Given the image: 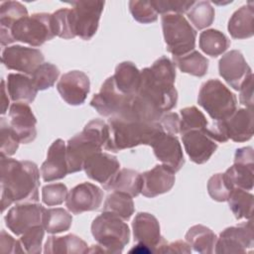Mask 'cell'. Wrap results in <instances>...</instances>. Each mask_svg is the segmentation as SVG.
Segmentation results:
<instances>
[{
    "instance_id": "cell-25",
    "label": "cell",
    "mask_w": 254,
    "mask_h": 254,
    "mask_svg": "<svg viewBox=\"0 0 254 254\" xmlns=\"http://www.w3.org/2000/svg\"><path fill=\"white\" fill-rule=\"evenodd\" d=\"M132 229L134 240L149 247L153 252L163 240L160 223L151 213L138 212L133 219Z\"/></svg>"
},
{
    "instance_id": "cell-41",
    "label": "cell",
    "mask_w": 254,
    "mask_h": 254,
    "mask_svg": "<svg viewBox=\"0 0 254 254\" xmlns=\"http://www.w3.org/2000/svg\"><path fill=\"white\" fill-rule=\"evenodd\" d=\"M60 75L58 66L51 63H43L32 74V80L38 90H45L52 87Z\"/></svg>"
},
{
    "instance_id": "cell-17",
    "label": "cell",
    "mask_w": 254,
    "mask_h": 254,
    "mask_svg": "<svg viewBox=\"0 0 254 254\" xmlns=\"http://www.w3.org/2000/svg\"><path fill=\"white\" fill-rule=\"evenodd\" d=\"M220 76L235 90H239L243 81L252 74V69L241 52L232 50L224 54L218 62Z\"/></svg>"
},
{
    "instance_id": "cell-22",
    "label": "cell",
    "mask_w": 254,
    "mask_h": 254,
    "mask_svg": "<svg viewBox=\"0 0 254 254\" xmlns=\"http://www.w3.org/2000/svg\"><path fill=\"white\" fill-rule=\"evenodd\" d=\"M175 172L165 165H156L142 175L141 193L146 197H155L168 192L174 187Z\"/></svg>"
},
{
    "instance_id": "cell-2",
    "label": "cell",
    "mask_w": 254,
    "mask_h": 254,
    "mask_svg": "<svg viewBox=\"0 0 254 254\" xmlns=\"http://www.w3.org/2000/svg\"><path fill=\"white\" fill-rule=\"evenodd\" d=\"M107 124L109 137L104 149L111 152H119L139 145L151 146L156 138L165 132L159 122L144 123L110 117Z\"/></svg>"
},
{
    "instance_id": "cell-48",
    "label": "cell",
    "mask_w": 254,
    "mask_h": 254,
    "mask_svg": "<svg viewBox=\"0 0 254 254\" xmlns=\"http://www.w3.org/2000/svg\"><path fill=\"white\" fill-rule=\"evenodd\" d=\"M157 253H179V254H190L191 253V248L187 241L177 240L175 242L168 243L163 238L162 242L154 249Z\"/></svg>"
},
{
    "instance_id": "cell-3",
    "label": "cell",
    "mask_w": 254,
    "mask_h": 254,
    "mask_svg": "<svg viewBox=\"0 0 254 254\" xmlns=\"http://www.w3.org/2000/svg\"><path fill=\"white\" fill-rule=\"evenodd\" d=\"M109 137V127L101 119L89 121L83 130L66 143V163L68 174L82 170L84 161L104 148Z\"/></svg>"
},
{
    "instance_id": "cell-50",
    "label": "cell",
    "mask_w": 254,
    "mask_h": 254,
    "mask_svg": "<svg viewBox=\"0 0 254 254\" xmlns=\"http://www.w3.org/2000/svg\"><path fill=\"white\" fill-rule=\"evenodd\" d=\"M239 101L246 108L253 109V73L250 74L239 88Z\"/></svg>"
},
{
    "instance_id": "cell-30",
    "label": "cell",
    "mask_w": 254,
    "mask_h": 254,
    "mask_svg": "<svg viewBox=\"0 0 254 254\" xmlns=\"http://www.w3.org/2000/svg\"><path fill=\"white\" fill-rule=\"evenodd\" d=\"M88 246L79 236L67 234L64 236H50L45 243L44 252L46 254L70 253L85 254L88 253Z\"/></svg>"
},
{
    "instance_id": "cell-36",
    "label": "cell",
    "mask_w": 254,
    "mask_h": 254,
    "mask_svg": "<svg viewBox=\"0 0 254 254\" xmlns=\"http://www.w3.org/2000/svg\"><path fill=\"white\" fill-rule=\"evenodd\" d=\"M72 223L71 214L62 207L45 208L43 226L48 233L57 234L67 231Z\"/></svg>"
},
{
    "instance_id": "cell-40",
    "label": "cell",
    "mask_w": 254,
    "mask_h": 254,
    "mask_svg": "<svg viewBox=\"0 0 254 254\" xmlns=\"http://www.w3.org/2000/svg\"><path fill=\"white\" fill-rule=\"evenodd\" d=\"M52 26L55 36L69 40L75 37L71 20V9H59L52 14Z\"/></svg>"
},
{
    "instance_id": "cell-23",
    "label": "cell",
    "mask_w": 254,
    "mask_h": 254,
    "mask_svg": "<svg viewBox=\"0 0 254 254\" xmlns=\"http://www.w3.org/2000/svg\"><path fill=\"white\" fill-rule=\"evenodd\" d=\"M67 171L66 144L62 139H57L50 146L47 159L41 166V175L44 182H53L64 179Z\"/></svg>"
},
{
    "instance_id": "cell-47",
    "label": "cell",
    "mask_w": 254,
    "mask_h": 254,
    "mask_svg": "<svg viewBox=\"0 0 254 254\" xmlns=\"http://www.w3.org/2000/svg\"><path fill=\"white\" fill-rule=\"evenodd\" d=\"M151 4L158 14H183L190 10L194 1H179V0H152Z\"/></svg>"
},
{
    "instance_id": "cell-12",
    "label": "cell",
    "mask_w": 254,
    "mask_h": 254,
    "mask_svg": "<svg viewBox=\"0 0 254 254\" xmlns=\"http://www.w3.org/2000/svg\"><path fill=\"white\" fill-rule=\"evenodd\" d=\"M233 189L251 190L254 182V151L252 147L236 150L233 165L223 173Z\"/></svg>"
},
{
    "instance_id": "cell-43",
    "label": "cell",
    "mask_w": 254,
    "mask_h": 254,
    "mask_svg": "<svg viewBox=\"0 0 254 254\" xmlns=\"http://www.w3.org/2000/svg\"><path fill=\"white\" fill-rule=\"evenodd\" d=\"M233 188L225 178L224 174H215L207 182V191L209 196L216 201H227Z\"/></svg>"
},
{
    "instance_id": "cell-37",
    "label": "cell",
    "mask_w": 254,
    "mask_h": 254,
    "mask_svg": "<svg viewBox=\"0 0 254 254\" xmlns=\"http://www.w3.org/2000/svg\"><path fill=\"white\" fill-rule=\"evenodd\" d=\"M227 201L236 219H251L254 205V196L252 193L236 188L232 190Z\"/></svg>"
},
{
    "instance_id": "cell-38",
    "label": "cell",
    "mask_w": 254,
    "mask_h": 254,
    "mask_svg": "<svg viewBox=\"0 0 254 254\" xmlns=\"http://www.w3.org/2000/svg\"><path fill=\"white\" fill-rule=\"evenodd\" d=\"M188 18L196 30H202L209 27L214 20V8L208 1H198L187 12Z\"/></svg>"
},
{
    "instance_id": "cell-32",
    "label": "cell",
    "mask_w": 254,
    "mask_h": 254,
    "mask_svg": "<svg viewBox=\"0 0 254 254\" xmlns=\"http://www.w3.org/2000/svg\"><path fill=\"white\" fill-rule=\"evenodd\" d=\"M186 241L190 248L201 254H210L214 252L217 236L208 227L196 224L191 226L186 233Z\"/></svg>"
},
{
    "instance_id": "cell-44",
    "label": "cell",
    "mask_w": 254,
    "mask_h": 254,
    "mask_svg": "<svg viewBox=\"0 0 254 254\" xmlns=\"http://www.w3.org/2000/svg\"><path fill=\"white\" fill-rule=\"evenodd\" d=\"M45 231L43 225H36L22 234L19 241L24 253L40 254L42 252V242L45 236Z\"/></svg>"
},
{
    "instance_id": "cell-29",
    "label": "cell",
    "mask_w": 254,
    "mask_h": 254,
    "mask_svg": "<svg viewBox=\"0 0 254 254\" xmlns=\"http://www.w3.org/2000/svg\"><path fill=\"white\" fill-rule=\"evenodd\" d=\"M141 71L132 62H122L117 64L112 75L116 87L125 95H135L140 84Z\"/></svg>"
},
{
    "instance_id": "cell-8",
    "label": "cell",
    "mask_w": 254,
    "mask_h": 254,
    "mask_svg": "<svg viewBox=\"0 0 254 254\" xmlns=\"http://www.w3.org/2000/svg\"><path fill=\"white\" fill-rule=\"evenodd\" d=\"M14 42H22L32 47H40L55 36L52 14L35 13L17 21L10 30Z\"/></svg>"
},
{
    "instance_id": "cell-26",
    "label": "cell",
    "mask_w": 254,
    "mask_h": 254,
    "mask_svg": "<svg viewBox=\"0 0 254 254\" xmlns=\"http://www.w3.org/2000/svg\"><path fill=\"white\" fill-rule=\"evenodd\" d=\"M28 16L27 8L17 1H6L0 6V41L1 45L7 46L14 41L10 30L12 26L20 19Z\"/></svg>"
},
{
    "instance_id": "cell-9",
    "label": "cell",
    "mask_w": 254,
    "mask_h": 254,
    "mask_svg": "<svg viewBox=\"0 0 254 254\" xmlns=\"http://www.w3.org/2000/svg\"><path fill=\"white\" fill-rule=\"evenodd\" d=\"M72 27L75 37L90 40L97 32L104 1H71Z\"/></svg>"
},
{
    "instance_id": "cell-10",
    "label": "cell",
    "mask_w": 254,
    "mask_h": 254,
    "mask_svg": "<svg viewBox=\"0 0 254 254\" xmlns=\"http://www.w3.org/2000/svg\"><path fill=\"white\" fill-rule=\"evenodd\" d=\"M132 96L123 94L116 87L113 76H109L92 97L90 105L104 117H118L126 111Z\"/></svg>"
},
{
    "instance_id": "cell-6",
    "label": "cell",
    "mask_w": 254,
    "mask_h": 254,
    "mask_svg": "<svg viewBox=\"0 0 254 254\" xmlns=\"http://www.w3.org/2000/svg\"><path fill=\"white\" fill-rule=\"evenodd\" d=\"M161 23L166 49L173 57L184 56L194 50L196 32L183 15L165 14Z\"/></svg>"
},
{
    "instance_id": "cell-24",
    "label": "cell",
    "mask_w": 254,
    "mask_h": 254,
    "mask_svg": "<svg viewBox=\"0 0 254 254\" xmlns=\"http://www.w3.org/2000/svg\"><path fill=\"white\" fill-rule=\"evenodd\" d=\"M253 109L238 108L225 120L219 121L227 139L245 142L253 136Z\"/></svg>"
},
{
    "instance_id": "cell-39",
    "label": "cell",
    "mask_w": 254,
    "mask_h": 254,
    "mask_svg": "<svg viewBox=\"0 0 254 254\" xmlns=\"http://www.w3.org/2000/svg\"><path fill=\"white\" fill-rule=\"evenodd\" d=\"M180 134L183 135L191 130H201L208 126L204 114L195 106L185 107L181 109Z\"/></svg>"
},
{
    "instance_id": "cell-52",
    "label": "cell",
    "mask_w": 254,
    "mask_h": 254,
    "mask_svg": "<svg viewBox=\"0 0 254 254\" xmlns=\"http://www.w3.org/2000/svg\"><path fill=\"white\" fill-rule=\"evenodd\" d=\"M1 85H2V111H1V113L5 114L8 109V106H9V98H8V95L6 94L7 88L5 86L4 79L1 81Z\"/></svg>"
},
{
    "instance_id": "cell-19",
    "label": "cell",
    "mask_w": 254,
    "mask_h": 254,
    "mask_svg": "<svg viewBox=\"0 0 254 254\" xmlns=\"http://www.w3.org/2000/svg\"><path fill=\"white\" fill-rule=\"evenodd\" d=\"M151 147L156 158L175 173L179 172L184 166L185 158L183 149L179 139L175 135L163 132L156 138Z\"/></svg>"
},
{
    "instance_id": "cell-14",
    "label": "cell",
    "mask_w": 254,
    "mask_h": 254,
    "mask_svg": "<svg viewBox=\"0 0 254 254\" xmlns=\"http://www.w3.org/2000/svg\"><path fill=\"white\" fill-rule=\"evenodd\" d=\"M43 53L34 48L15 45L3 50L1 61L8 68L32 75L36 68L44 63Z\"/></svg>"
},
{
    "instance_id": "cell-4",
    "label": "cell",
    "mask_w": 254,
    "mask_h": 254,
    "mask_svg": "<svg viewBox=\"0 0 254 254\" xmlns=\"http://www.w3.org/2000/svg\"><path fill=\"white\" fill-rule=\"evenodd\" d=\"M91 233L103 253H122L130 240L127 223L120 217L103 211L93 219Z\"/></svg>"
},
{
    "instance_id": "cell-34",
    "label": "cell",
    "mask_w": 254,
    "mask_h": 254,
    "mask_svg": "<svg viewBox=\"0 0 254 254\" xmlns=\"http://www.w3.org/2000/svg\"><path fill=\"white\" fill-rule=\"evenodd\" d=\"M198 45L200 50L210 57L222 55L230 46V40L220 31L208 29L200 33Z\"/></svg>"
},
{
    "instance_id": "cell-20",
    "label": "cell",
    "mask_w": 254,
    "mask_h": 254,
    "mask_svg": "<svg viewBox=\"0 0 254 254\" xmlns=\"http://www.w3.org/2000/svg\"><path fill=\"white\" fill-rule=\"evenodd\" d=\"M10 125L18 135L20 142L28 144L37 137V119L27 103L15 102L9 109Z\"/></svg>"
},
{
    "instance_id": "cell-27",
    "label": "cell",
    "mask_w": 254,
    "mask_h": 254,
    "mask_svg": "<svg viewBox=\"0 0 254 254\" xmlns=\"http://www.w3.org/2000/svg\"><path fill=\"white\" fill-rule=\"evenodd\" d=\"M6 84L8 95L14 102L32 103L39 91L32 78L23 73H9Z\"/></svg>"
},
{
    "instance_id": "cell-11",
    "label": "cell",
    "mask_w": 254,
    "mask_h": 254,
    "mask_svg": "<svg viewBox=\"0 0 254 254\" xmlns=\"http://www.w3.org/2000/svg\"><path fill=\"white\" fill-rule=\"evenodd\" d=\"M253 245V224L249 219L247 222L227 227L220 232L216 240L214 252L217 254L245 253Z\"/></svg>"
},
{
    "instance_id": "cell-13",
    "label": "cell",
    "mask_w": 254,
    "mask_h": 254,
    "mask_svg": "<svg viewBox=\"0 0 254 254\" xmlns=\"http://www.w3.org/2000/svg\"><path fill=\"white\" fill-rule=\"evenodd\" d=\"M45 207L36 202H23L12 206L5 215L7 227L16 235H22L28 229L43 225Z\"/></svg>"
},
{
    "instance_id": "cell-5",
    "label": "cell",
    "mask_w": 254,
    "mask_h": 254,
    "mask_svg": "<svg viewBox=\"0 0 254 254\" xmlns=\"http://www.w3.org/2000/svg\"><path fill=\"white\" fill-rule=\"evenodd\" d=\"M197 103L214 121L230 117L236 110L237 98L220 80L209 79L200 86Z\"/></svg>"
},
{
    "instance_id": "cell-45",
    "label": "cell",
    "mask_w": 254,
    "mask_h": 254,
    "mask_svg": "<svg viewBox=\"0 0 254 254\" xmlns=\"http://www.w3.org/2000/svg\"><path fill=\"white\" fill-rule=\"evenodd\" d=\"M129 10L132 17L142 24L156 22L159 15L151 4V1L132 0L129 2Z\"/></svg>"
},
{
    "instance_id": "cell-18",
    "label": "cell",
    "mask_w": 254,
    "mask_h": 254,
    "mask_svg": "<svg viewBox=\"0 0 254 254\" xmlns=\"http://www.w3.org/2000/svg\"><path fill=\"white\" fill-rule=\"evenodd\" d=\"M120 163L118 162L115 156H112L108 153L97 152L90 155L83 163L82 170L85 172V175L101 184L106 186L119 172Z\"/></svg>"
},
{
    "instance_id": "cell-15",
    "label": "cell",
    "mask_w": 254,
    "mask_h": 254,
    "mask_svg": "<svg viewBox=\"0 0 254 254\" xmlns=\"http://www.w3.org/2000/svg\"><path fill=\"white\" fill-rule=\"evenodd\" d=\"M103 200V190L91 184L81 183L72 188L65 198L66 208L73 214L93 211L99 208Z\"/></svg>"
},
{
    "instance_id": "cell-49",
    "label": "cell",
    "mask_w": 254,
    "mask_h": 254,
    "mask_svg": "<svg viewBox=\"0 0 254 254\" xmlns=\"http://www.w3.org/2000/svg\"><path fill=\"white\" fill-rule=\"evenodd\" d=\"M164 131L171 135H177L180 133V116L178 113L175 112H168L163 114L160 120L158 121Z\"/></svg>"
},
{
    "instance_id": "cell-7",
    "label": "cell",
    "mask_w": 254,
    "mask_h": 254,
    "mask_svg": "<svg viewBox=\"0 0 254 254\" xmlns=\"http://www.w3.org/2000/svg\"><path fill=\"white\" fill-rule=\"evenodd\" d=\"M136 95L163 113L173 109L178 101V91L175 84L155 77L150 67L141 70L140 84Z\"/></svg>"
},
{
    "instance_id": "cell-16",
    "label": "cell",
    "mask_w": 254,
    "mask_h": 254,
    "mask_svg": "<svg viewBox=\"0 0 254 254\" xmlns=\"http://www.w3.org/2000/svg\"><path fill=\"white\" fill-rule=\"evenodd\" d=\"M57 89L67 104L81 105L89 93V77L81 70L67 71L61 76L57 83Z\"/></svg>"
},
{
    "instance_id": "cell-31",
    "label": "cell",
    "mask_w": 254,
    "mask_h": 254,
    "mask_svg": "<svg viewBox=\"0 0 254 254\" xmlns=\"http://www.w3.org/2000/svg\"><path fill=\"white\" fill-rule=\"evenodd\" d=\"M103 189L105 190L122 191L131 197H135L141 193L142 175L131 169L119 170L111 182L103 186Z\"/></svg>"
},
{
    "instance_id": "cell-21",
    "label": "cell",
    "mask_w": 254,
    "mask_h": 254,
    "mask_svg": "<svg viewBox=\"0 0 254 254\" xmlns=\"http://www.w3.org/2000/svg\"><path fill=\"white\" fill-rule=\"evenodd\" d=\"M182 140L190 161L198 165L206 163L217 149V143L203 129L189 131L182 135Z\"/></svg>"
},
{
    "instance_id": "cell-51",
    "label": "cell",
    "mask_w": 254,
    "mask_h": 254,
    "mask_svg": "<svg viewBox=\"0 0 254 254\" xmlns=\"http://www.w3.org/2000/svg\"><path fill=\"white\" fill-rule=\"evenodd\" d=\"M0 251L2 253H23L24 250L19 240H15L5 230L0 235Z\"/></svg>"
},
{
    "instance_id": "cell-46",
    "label": "cell",
    "mask_w": 254,
    "mask_h": 254,
    "mask_svg": "<svg viewBox=\"0 0 254 254\" xmlns=\"http://www.w3.org/2000/svg\"><path fill=\"white\" fill-rule=\"evenodd\" d=\"M67 193L68 190L65 185L62 183L50 184L42 189V200L48 206L60 205L65 200Z\"/></svg>"
},
{
    "instance_id": "cell-1",
    "label": "cell",
    "mask_w": 254,
    "mask_h": 254,
    "mask_svg": "<svg viewBox=\"0 0 254 254\" xmlns=\"http://www.w3.org/2000/svg\"><path fill=\"white\" fill-rule=\"evenodd\" d=\"M0 189L2 212L13 202L39 200L40 171L31 161L0 156Z\"/></svg>"
},
{
    "instance_id": "cell-28",
    "label": "cell",
    "mask_w": 254,
    "mask_h": 254,
    "mask_svg": "<svg viewBox=\"0 0 254 254\" xmlns=\"http://www.w3.org/2000/svg\"><path fill=\"white\" fill-rule=\"evenodd\" d=\"M254 6L252 2L241 6L228 21V32L232 38L242 40L251 38L254 34Z\"/></svg>"
},
{
    "instance_id": "cell-42",
    "label": "cell",
    "mask_w": 254,
    "mask_h": 254,
    "mask_svg": "<svg viewBox=\"0 0 254 254\" xmlns=\"http://www.w3.org/2000/svg\"><path fill=\"white\" fill-rule=\"evenodd\" d=\"M20 139L11 127L6 118L1 117L0 120V151L1 155L12 156L18 150Z\"/></svg>"
},
{
    "instance_id": "cell-35",
    "label": "cell",
    "mask_w": 254,
    "mask_h": 254,
    "mask_svg": "<svg viewBox=\"0 0 254 254\" xmlns=\"http://www.w3.org/2000/svg\"><path fill=\"white\" fill-rule=\"evenodd\" d=\"M173 63L182 72L198 77L205 75L208 68V60L194 50L184 56L173 57Z\"/></svg>"
},
{
    "instance_id": "cell-33",
    "label": "cell",
    "mask_w": 254,
    "mask_h": 254,
    "mask_svg": "<svg viewBox=\"0 0 254 254\" xmlns=\"http://www.w3.org/2000/svg\"><path fill=\"white\" fill-rule=\"evenodd\" d=\"M135 207L132 197L122 191H116L109 193L103 204V212L114 214L121 219L129 220L134 213Z\"/></svg>"
}]
</instances>
